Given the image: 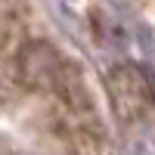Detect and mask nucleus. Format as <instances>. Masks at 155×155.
Wrapping results in <instances>:
<instances>
[{"instance_id":"obj_1","label":"nucleus","mask_w":155,"mask_h":155,"mask_svg":"<svg viewBox=\"0 0 155 155\" xmlns=\"http://www.w3.org/2000/svg\"><path fill=\"white\" fill-rule=\"evenodd\" d=\"M25 74H28V81L41 84V87L59 90V87H65V81L71 78V68L53 47L37 44V47H31L28 53H25Z\"/></svg>"}]
</instances>
